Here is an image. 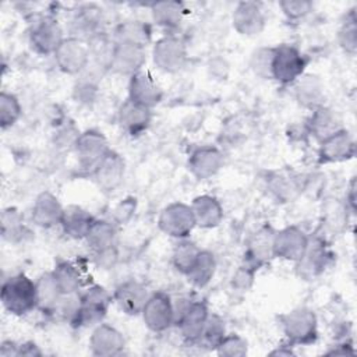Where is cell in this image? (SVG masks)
<instances>
[{
  "label": "cell",
  "mask_w": 357,
  "mask_h": 357,
  "mask_svg": "<svg viewBox=\"0 0 357 357\" xmlns=\"http://www.w3.org/2000/svg\"><path fill=\"white\" fill-rule=\"evenodd\" d=\"M329 257H331V254L328 252V250L325 248V245L321 240H314V241L308 240L307 250H305L303 258L297 262L301 275L307 276V278L319 275L328 265Z\"/></svg>",
  "instance_id": "27"
},
{
  "label": "cell",
  "mask_w": 357,
  "mask_h": 357,
  "mask_svg": "<svg viewBox=\"0 0 357 357\" xmlns=\"http://www.w3.org/2000/svg\"><path fill=\"white\" fill-rule=\"evenodd\" d=\"M282 329L290 344H311L318 336V321L312 310L300 307L280 315Z\"/></svg>",
  "instance_id": "2"
},
{
  "label": "cell",
  "mask_w": 357,
  "mask_h": 357,
  "mask_svg": "<svg viewBox=\"0 0 357 357\" xmlns=\"http://www.w3.org/2000/svg\"><path fill=\"white\" fill-rule=\"evenodd\" d=\"M1 303L7 312L13 315H25L38 308L36 282L25 273L8 278L1 286Z\"/></svg>",
  "instance_id": "1"
},
{
  "label": "cell",
  "mask_w": 357,
  "mask_h": 357,
  "mask_svg": "<svg viewBox=\"0 0 357 357\" xmlns=\"http://www.w3.org/2000/svg\"><path fill=\"white\" fill-rule=\"evenodd\" d=\"M151 13L156 25L166 29H174L183 21L185 7L180 1H158L152 3Z\"/></svg>",
  "instance_id": "30"
},
{
  "label": "cell",
  "mask_w": 357,
  "mask_h": 357,
  "mask_svg": "<svg viewBox=\"0 0 357 357\" xmlns=\"http://www.w3.org/2000/svg\"><path fill=\"white\" fill-rule=\"evenodd\" d=\"M296 98L300 105L312 110L324 106V86L319 78L311 74H303L296 81Z\"/></svg>",
  "instance_id": "28"
},
{
  "label": "cell",
  "mask_w": 357,
  "mask_h": 357,
  "mask_svg": "<svg viewBox=\"0 0 357 357\" xmlns=\"http://www.w3.org/2000/svg\"><path fill=\"white\" fill-rule=\"evenodd\" d=\"M124 169L126 165L123 158L117 152L110 149L95 167L92 174L100 190L114 191L123 181Z\"/></svg>",
  "instance_id": "18"
},
{
  "label": "cell",
  "mask_w": 357,
  "mask_h": 357,
  "mask_svg": "<svg viewBox=\"0 0 357 357\" xmlns=\"http://www.w3.org/2000/svg\"><path fill=\"white\" fill-rule=\"evenodd\" d=\"M36 290H38V308H40L45 312H53L63 293L52 272L43 273L36 280Z\"/></svg>",
  "instance_id": "34"
},
{
  "label": "cell",
  "mask_w": 357,
  "mask_h": 357,
  "mask_svg": "<svg viewBox=\"0 0 357 357\" xmlns=\"http://www.w3.org/2000/svg\"><path fill=\"white\" fill-rule=\"evenodd\" d=\"M254 273H255V269L251 268L250 265L244 264L238 271L237 273L234 275V284L240 289H248L252 283V279H254Z\"/></svg>",
  "instance_id": "46"
},
{
  "label": "cell",
  "mask_w": 357,
  "mask_h": 357,
  "mask_svg": "<svg viewBox=\"0 0 357 357\" xmlns=\"http://www.w3.org/2000/svg\"><path fill=\"white\" fill-rule=\"evenodd\" d=\"M216 261L211 251L201 250L195 264L185 273L188 282L195 287H205L215 275Z\"/></svg>",
  "instance_id": "33"
},
{
  "label": "cell",
  "mask_w": 357,
  "mask_h": 357,
  "mask_svg": "<svg viewBox=\"0 0 357 357\" xmlns=\"http://www.w3.org/2000/svg\"><path fill=\"white\" fill-rule=\"evenodd\" d=\"M191 209L197 222V226L204 229H212L220 225L223 219V209L219 201L211 195H199L194 198Z\"/></svg>",
  "instance_id": "25"
},
{
  "label": "cell",
  "mask_w": 357,
  "mask_h": 357,
  "mask_svg": "<svg viewBox=\"0 0 357 357\" xmlns=\"http://www.w3.org/2000/svg\"><path fill=\"white\" fill-rule=\"evenodd\" d=\"M233 26L244 36H255L265 28V15L255 1H240L233 11Z\"/></svg>",
  "instance_id": "15"
},
{
  "label": "cell",
  "mask_w": 357,
  "mask_h": 357,
  "mask_svg": "<svg viewBox=\"0 0 357 357\" xmlns=\"http://www.w3.org/2000/svg\"><path fill=\"white\" fill-rule=\"evenodd\" d=\"M60 290L63 294H73L78 293L82 284V278L77 266L67 261H60L56 264L54 269L52 271Z\"/></svg>",
  "instance_id": "35"
},
{
  "label": "cell",
  "mask_w": 357,
  "mask_h": 357,
  "mask_svg": "<svg viewBox=\"0 0 357 357\" xmlns=\"http://www.w3.org/2000/svg\"><path fill=\"white\" fill-rule=\"evenodd\" d=\"M155 66L165 73H177L187 63V49L184 42L173 35L160 38L152 50Z\"/></svg>",
  "instance_id": "8"
},
{
  "label": "cell",
  "mask_w": 357,
  "mask_h": 357,
  "mask_svg": "<svg viewBox=\"0 0 357 357\" xmlns=\"http://www.w3.org/2000/svg\"><path fill=\"white\" fill-rule=\"evenodd\" d=\"M307 234L297 226H287L275 231L273 254L278 258L298 262L308 245Z\"/></svg>",
  "instance_id": "11"
},
{
  "label": "cell",
  "mask_w": 357,
  "mask_h": 357,
  "mask_svg": "<svg viewBox=\"0 0 357 357\" xmlns=\"http://www.w3.org/2000/svg\"><path fill=\"white\" fill-rule=\"evenodd\" d=\"M148 297L146 287L137 280L123 282L116 287L113 294L116 304L127 315L141 314Z\"/></svg>",
  "instance_id": "22"
},
{
  "label": "cell",
  "mask_w": 357,
  "mask_h": 357,
  "mask_svg": "<svg viewBox=\"0 0 357 357\" xmlns=\"http://www.w3.org/2000/svg\"><path fill=\"white\" fill-rule=\"evenodd\" d=\"M225 335L226 333H225L223 319L216 314H209L208 319L204 325V329L195 343H198L199 346H202L205 349L216 350L218 344L225 337Z\"/></svg>",
  "instance_id": "37"
},
{
  "label": "cell",
  "mask_w": 357,
  "mask_h": 357,
  "mask_svg": "<svg viewBox=\"0 0 357 357\" xmlns=\"http://www.w3.org/2000/svg\"><path fill=\"white\" fill-rule=\"evenodd\" d=\"M95 218L86 212L85 209L71 205L68 208H64L63 219H61V227L64 233L71 238H85Z\"/></svg>",
  "instance_id": "29"
},
{
  "label": "cell",
  "mask_w": 357,
  "mask_h": 357,
  "mask_svg": "<svg viewBox=\"0 0 357 357\" xmlns=\"http://www.w3.org/2000/svg\"><path fill=\"white\" fill-rule=\"evenodd\" d=\"M275 47H258L252 52L250 57L251 70L262 77L272 78V61H273Z\"/></svg>",
  "instance_id": "40"
},
{
  "label": "cell",
  "mask_w": 357,
  "mask_h": 357,
  "mask_svg": "<svg viewBox=\"0 0 357 357\" xmlns=\"http://www.w3.org/2000/svg\"><path fill=\"white\" fill-rule=\"evenodd\" d=\"M279 6L289 20H300L312 10V3L307 0H283Z\"/></svg>",
  "instance_id": "44"
},
{
  "label": "cell",
  "mask_w": 357,
  "mask_h": 357,
  "mask_svg": "<svg viewBox=\"0 0 357 357\" xmlns=\"http://www.w3.org/2000/svg\"><path fill=\"white\" fill-rule=\"evenodd\" d=\"M21 105L15 95L8 92L0 93V127L3 130L14 126L21 116Z\"/></svg>",
  "instance_id": "38"
},
{
  "label": "cell",
  "mask_w": 357,
  "mask_h": 357,
  "mask_svg": "<svg viewBox=\"0 0 357 357\" xmlns=\"http://www.w3.org/2000/svg\"><path fill=\"white\" fill-rule=\"evenodd\" d=\"M53 56L57 67L66 74H78L89 64L88 43L71 36L61 42Z\"/></svg>",
  "instance_id": "10"
},
{
  "label": "cell",
  "mask_w": 357,
  "mask_h": 357,
  "mask_svg": "<svg viewBox=\"0 0 357 357\" xmlns=\"http://www.w3.org/2000/svg\"><path fill=\"white\" fill-rule=\"evenodd\" d=\"M223 166V153L215 146L197 148L188 159V170L198 180L215 176Z\"/></svg>",
  "instance_id": "21"
},
{
  "label": "cell",
  "mask_w": 357,
  "mask_h": 357,
  "mask_svg": "<svg viewBox=\"0 0 357 357\" xmlns=\"http://www.w3.org/2000/svg\"><path fill=\"white\" fill-rule=\"evenodd\" d=\"M273 240L275 230L269 226L261 227L248 241V247L245 251V264L258 271L262 265L269 262L275 257Z\"/></svg>",
  "instance_id": "19"
},
{
  "label": "cell",
  "mask_w": 357,
  "mask_h": 357,
  "mask_svg": "<svg viewBox=\"0 0 357 357\" xmlns=\"http://www.w3.org/2000/svg\"><path fill=\"white\" fill-rule=\"evenodd\" d=\"M356 145L347 130L342 128L331 137L321 141L319 146V162L332 163L349 160L354 156Z\"/></svg>",
  "instance_id": "17"
},
{
  "label": "cell",
  "mask_w": 357,
  "mask_h": 357,
  "mask_svg": "<svg viewBox=\"0 0 357 357\" xmlns=\"http://www.w3.org/2000/svg\"><path fill=\"white\" fill-rule=\"evenodd\" d=\"M89 347L93 356H116L124 349V337L116 328L100 322L92 331L89 337Z\"/></svg>",
  "instance_id": "20"
},
{
  "label": "cell",
  "mask_w": 357,
  "mask_h": 357,
  "mask_svg": "<svg viewBox=\"0 0 357 357\" xmlns=\"http://www.w3.org/2000/svg\"><path fill=\"white\" fill-rule=\"evenodd\" d=\"M159 229L174 238H187L197 226L192 209L183 202H174L162 209L158 218Z\"/></svg>",
  "instance_id": "6"
},
{
  "label": "cell",
  "mask_w": 357,
  "mask_h": 357,
  "mask_svg": "<svg viewBox=\"0 0 357 357\" xmlns=\"http://www.w3.org/2000/svg\"><path fill=\"white\" fill-rule=\"evenodd\" d=\"M151 26L142 21H126L121 22L114 31L116 43H131L146 47L151 40Z\"/></svg>",
  "instance_id": "32"
},
{
  "label": "cell",
  "mask_w": 357,
  "mask_h": 357,
  "mask_svg": "<svg viewBox=\"0 0 357 357\" xmlns=\"http://www.w3.org/2000/svg\"><path fill=\"white\" fill-rule=\"evenodd\" d=\"M354 191H356V185H354V180L351 181L350 184V192L347 195V199H349V204L351 206V211L356 209V197H354Z\"/></svg>",
  "instance_id": "51"
},
{
  "label": "cell",
  "mask_w": 357,
  "mask_h": 357,
  "mask_svg": "<svg viewBox=\"0 0 357 357\" xmlns=\"http://www.w3.org/2000/svg\"><path fill=\"white\" fill-rule=\"evenodd\" d=\"M42 351L39 350V347L32 343V342H26V343H22L18 346V357L20 356H28V357H36V356H40Z\"/></svg>",
  "instance_id": "48"
},
{
  "label": "cell",
  "mask_w": 357,
  "mask_h": 357,
  "mask_svg": "<svg viewBox=\"0 0 357 357\" xmlns=\"http://www.w3.org/2000/svg\"><path fill=\"white\" fill-rule=\"evenodd\" d=\"M151 109L127 99L119 109L117 120L123 131L130 135H139L151 123Z\"/></svg>",
  "instance_id": "23"
},
{
  "label": "cell",
  "mask_w": 357,
  "mask_h": 357,
  "mask_svg": "<svg viewBox=\"0 0 357 357\" xmlns=\"http://www.w3.org/2000/svg\"><path fill=\"white\" fill-rule=\"evenodd\" d=\"M269 354H271V356H291V354H294V353H293V350H291L290 347H289V349H284V346H280V347L272 350Z\"/></svg>",
  "instance_id": "50"
},
{
  "label": "cell",
  "mask_w": 357,
  "mask_h": 357,
  "mask_svg": "<svg viewBox=\"0 0 357 357\" xmlns=\"http://www.w3.org/2000/svg\"><path fill=\"white\" fill-rule=\"evenodd\" d=\"M339 43L343 47V50L349 54H354L357 49V24L356 17L351 13L350 18H346V22H343L342 28L339 29Z\"/></svg>",
  "instance_id": "42"
},
{
  "label": "cell",
  "mask_w": 357,
  "mask_h": 357,
  "mask_svg": "<svg viewBox=\"0 0 357 357\" xmlns=\"http://www.w3.org/2000/svg\"><path fill=\"white\" fill-rule=\"evenodd\" d=\"M142 319L152 332H163L174 324V308L166 293H155L148 297L142 308Z\"/></svg>",
  "instance_id": "9"
},
{
  "label": "cell",
  "mask_w": 357,
  "mask_h": 357,
  "mask_svg": "<svg viewBox=\"0 0 357 357\" xmlns=\"http://www.w3.org/2000/svg\"><path fill=\"white\" fill-rule=\"evenodd\" d=\"M208 315L209 311L204 301H188L178 310L174 324H177L180 333L187 342L195 343L204 329Z\"/></svg>",
  "instance_id": "13"
},
{
  "label": "cell",
  "mask_w": 357,
  "mask_h": 357,
  "mask_svg": "<svg viewBox=\"0 0 357 357\" xmlns=\"http://www.w3.org/2000/svg\"><path fill=\"white\" fill-rule=\"evenodd\" d=\"M199 252H201V250L192 241H190L187 238H180V241L174 245L173 255H172L174 268L180 273L185 275L195 264Z\"/></svg>",
  "instance_id": "36"
},
{
  "label": "cell",
  "mask_w": 357,
  "mask_h": 357,
  "mask_svg": "<svg viewBox=\"0 0 357 357\" xmlns=\"http://www.w3.org/2000/svg\"><path fill=\"white\" fill-rule=\"evenodd\" d=\"M95 91H96V85L92 84L91 81H81V82L77 84V86L74 88L75 98H77L79 102H89V100H92Z\"/></svg>",
  "instance_id": "47"
},
{
  "label": "cell",
  "mask_w": 357,
  "mask_h": 357,
  "mask_svg": "<svg viewBox=\"0 0 357 357\" xmlns=\"http://www.w3.org/2000/svg\"><path fill=\"white\" fill-rule=\"evenodd\" d=\"M162 98H163V92L160 86L146 71L141 70L137 74L130 77V82H128L130 100L152 109L153 106L160 103Z\"/></svg>",
  "instance_id": "16"
},
{
  "label": "cell",
  "mask_w": 357,
  "mask_h": 357,
  "mask_svg": "<svg viewBox=\"0 0 357 357\" xmlns=\"http://www.w3.org/2000/svg\"><path fill=\"white\" fill-rule=\"evenodd\" d=\"M66 38L59 21L53 15H39L29 26L31 47L39 54H54Z\"/></svg>",
  "instance_id": "5"
},
{
  "label": "cell",
  "mask_w": 357,
  "mask_h": 357,
  "mask_svg": "<svg viewBox=\"0 0 357 357\" xmlns=\"http://www.w3.org/2000/svg\"><path fill=\"white\" fill-rule=\"evenodd\" d=\"M247 350V342L238 335H225L216 347L218 354L225 357H244Z\"/></svg>",
  "instance_id": "41"
},
{
  "label": "cell",
  "mask_w": 357,
  "mask_h": 357,
  "mask_svg": "<svg viewBox=\"0 0 357 357\" xmlns=\"http://www.w3.org/2000/svg\"><path fill=\"white\" fill-rule=\"evenodd\" d=\"M18 346L11 340H6L1 343L0 346V356L3 357H11V356H17L18 357Z\"/></svg>",
  "instance_id": "49"
},
{
  "label": "cell",
  "mask_w": 357,
  "mask_h": 357,
  "mask_svg": "<svg viewBox=\"0 0 357 357\" xmlns=\"http://www.w3.org/2000/svg\"><path fill=\"white\" fill-rule=\"evenodd\" d=\"M74 148L79 166L89 173H93L95 167L110 151L107 139L100 131L96 130H88L78 134L77 139L74 141Z\"/></svg>",
  "instance_id": "7"
},
{
  "label": "cell",
  "mask_w": 357,
  "mask_h": 357,
  "mask_svg": "<svg viewBox=\"0 0 357 357\" xmlns=\"http://www.w3.org/2000/svg\"><path fill=\"white\" fill-rule=\"evenodd\" d=\"M103 18L102 10L95 4H85L75 10L70 21L71 38L79 39L85 43L100 35Z\"/></svg>",
  "instance_id": "12"
},
{
  "label": "cell",
  "mask_w": 357,
  "mask_h": 357,
  "mask_svg": "<svg viewBox=\"0 0 357 357\" xmlns=\"http://www.w3.org/2000/svg\"><path fill=\"white\" fill-rule=\"evenodd\" d=\"M269 188L279 199L287 201L293 197L297 187H296V183L291 177L279 174V176L272 177V180L269 181Z\"/></svg>",
  "instance_id": "43"
},
{
  "label": "cell",
  "mask_w": 357,
  "mask_h": 357,
  "mask_svg": "<svg viewBox=\"0 0 357 357\" xmlns=\"http://www.w3.org/2000/svg\"><path fill=\"white\" fill-rule=\"evenodd\" d=\"M85 240L91 247V250L93 251V254L110 250L114 247L116 227L109 220L95 219Z\"/></svg>",
  "instance_id": "31"
},
{
  "label": "cell",
  "mask_w": 357,
  "mask_h": 357,
  "mask_svg": "<svg viewBox=\"0 0 357 357\" xmlns=\"http://www.w3.org/2000/svg\"><path fill=\"white\" fill-rule=\"evenodd\" d=\"M146 60V47L131 43H116L113 47L110 68L121 75H134L141 71Z\"/></svg>",
  "instance_id": "14"
},
{
  "label": "cell",
  "mask_w": 357,
  "mask_h": 357,
  "mask_svg": "<svg viewBox=\"0 0 357 357\" xmlns=\"http://www.w3.org/2000/svg\"><path fill=\"white\" fill-rule=\"evenodd\" d=\"M342 128L340 117L335 110L326 106H321L312 110V116L308 121V130L317 139L324 141Z\"/></svg>",
  "instance_id": "26"
},
{
  "label": "cell",
  "mask_w": 357,
  "mask_h": 357,
  "mask_svg": "<svg viewBox=\"0 0 357 357\" xmlns=\"http://www.w3.org/2000/svg\"><path fill=\"white\" fill-rule=\"evenodd\" d=\"M135 198H126L124 201H121L114 209V219L119 223L128 222L135 211Z\"/></svg>",
  "instance_id": "45"
},
{
  "label": "cell",
  "mask_w": 357,
  "mask_h": 357,
  "mask_svg": "<svg viewBox=\"0 0 357 357\" xmlns=\"http://www.w3.org/2000/svg\"><path fill=\"white\" fill-rule=\"evenodd\" d=\"M79 310L71 322L74 328H85L100 324L107 312L112 297L105 287L95 284L79 294Z\"/></svg>",
  "instance_id": "3"
},
{
  "label": "cell",
  "mask_w": 357,
  "mask_h": 357,
  "mask_svg": "<svg viewBox=\"0 0 357 357\" xmlns=\"http://www.w3.org/2000/svg\"><path fill=\"white\" fill-rule=\"evenodd\" d=\"M64 208L49 191L40 192L32 206V220L36 226L49 229L61 223Z\"/></svg>",
  "instance_id": "24"
},
{
  "label": "cell",
  "mask_w": 357,
  "mask_h": 357,
  "mask_svg": "<svg viewBox=\"0 0 357 357\" xmlns=\"http://www.w3.org/2000/svg\"><path fill=\"white\" fill-rule=\"evenodd\" d=\"M308 59L293 45H279L275 47L272 61V78L280 84L296 82L305 70Z\"/></svg>",
  "instance_id": "4"
},
{
  "label": "cell",
  "mask_w": 357,
  "mask_h": 357,
  "mask_svg": "<svg viewBox=\"0 0 357 357\" xmlns=\"http://www.w3.org/2000/svg\"><path fill=\"white\" fill-rule=\"evenodd\" d=\"M24 236V225L21 215L13 209H4L1 212V236L7 241H15Z\"/></svg>",
  "instance_id": "39"
}]
</instances>
